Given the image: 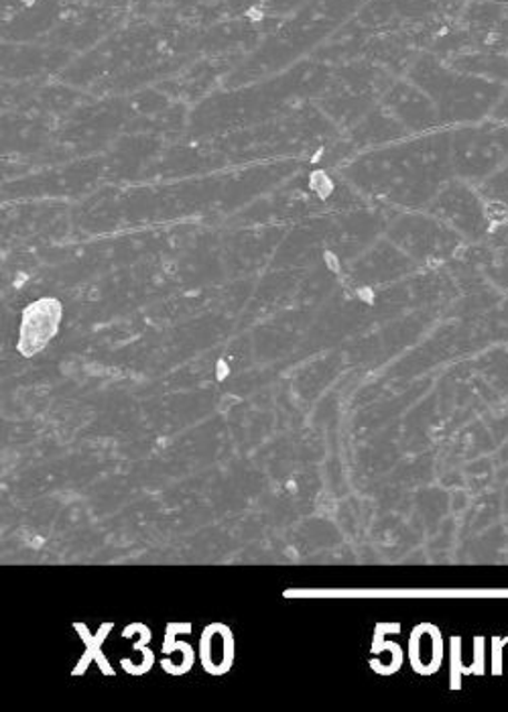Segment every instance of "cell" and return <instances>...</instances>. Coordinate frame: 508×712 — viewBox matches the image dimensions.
<instances>
[{"mask_svg":"<svg viewBox=\"0 0 508 712\" xmlns=\"http://www.w3.org/2000/svg\"><path fill=\"white\" fill-rule=\"evenodd\" d=\"M356 186L381 198L419 206L438 196L453 177L450 133L369 153L348 169Z\"/></svg>","mask_w":508,"mask_h":712,"instance_id":"1","label":"cell"},{"mask_svg":"<svg viewBox=\"0 0 508 712\" xmlns=\"http://www.w3.org/2000/svg\"><path fill=\"white\" fill-rule=\"evenodd\" d=\"M411 80L433 98L443 125H468L490 117L508 84L453 70L433 56L419 59Z\"/></svg>","mask_w":508,"mask_h":712,"instance_id":"2","label":"cell"},{"mask_svg":"<svg viewBox=\"0 0 508 712\" xmlns=\"http://www.w3.org/2000/svg\"><path fill=\"white\" fill-rule=\"evenodd\" d=\"M453 177L482 184L508 164V125L495 118L468 123L450 130Z\"/></svg>","mask_w":508,"mask_h":712,"instance_id":"3","label":"cell"},{"mask_svg":"<svg viewBox=\"0 0 508 712\" xmlns=\"http://www.w3.org/2000/svg\"><path fill=\"white\" fill-rule=\"evenodd\" d=\"M431 212L453 226L458 233L472 238L492 233L498 224L480 187L458 177H451L450 182L439 189L438 196L431 202Z\"/></svg>","mask_w":508,"mask_h":712,"instance_id":"4","label":"cell"},{"mask_svg":"<svg viewBox=\"0 0 508 712\" xmlns=\"http://www.w3.org/2000/svg\"><path fill=\"white\" fill-rule=\"evenodd\" d=\"M59 304L56 300H41L37 304L27 308L21 328V342L19 351L25 357H31L46 347L51 337H56L59 324Z\"/></svg>","mask_w":508,"mask_h":712,"instance_id":"5","label":"cell"},{"mask_svg":"<svg viewBox=\"0 0 508 712\" xmlns=\"http://www.w3.org/2000/svg\"><path fill=\"white\" fill-rule=\"evenodd\" d=\"M482 196L488 199L497 223L508 221V164L498 169L495 176L488 177L482 184H478Z\"/></svg>","mask_w":508,"mask_h":712,"instance_id":"6","label":"cell"},{"mask_svg":"<svg viewBox=\"0 0 508 712\" xmlns=\"http://www.w3.org/2000/svg\"><path fill=\"white\" fill-rule=\"evenodd\" d=\"M490 118L500 120V123H507L508 125V86L507 90H505V92H502V96H500V100H498L497 106L492 108Z\"/></svg>","mask_w":508,"mask_h":712,"instance_id":"7","label":"cell"},{"mask_svg":"<svg viewBox=\"0 0 508 712\" xmlns=\"http://www.w3.org/2000/svg\"><path fill=\"white\" fill-rule=\"evenodd\" d=\"M441 2H446V4H451V7H456V9H462L463 4H466L468 0H441Z\"/></svg>","mask_w":508,"mask_h":712,"instance_id":"8","label":"cell"},{"mask_svg":"<svg viewBox=\"0 0 508 712\" xmlns=\"http://www.w3.org/2000/svg\"><path fill=\"white\" fill-rule=\"evenodd\" d=\"M500 2H508V0H500Z\"/></svg>","mask_w":508,"mask_h":712,"instance_id":"9","label":"cell"}]
</instances>
